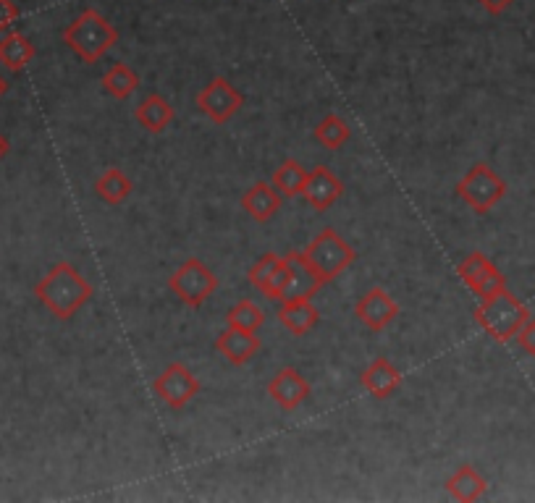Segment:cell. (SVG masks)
I'll list each match as a JSON object with an SVG mask.
<instances>
[{
	"mask_svg": "<svg viewBox=\"0 0 535 503\" xmlns=\"http://www.w3.org/2000/svg\"><path fill=\"white\" fill-rule=\"evenodd\" d=\"M168 289L174 291L184 307H202L218 289V276L200 260V257H187L179 268L168 276Z\"/></svg>",
	"mask_w": 535,
	"mask_h": 503,
	"instance_id": "5",
	"label": "cell"
},
{
	"mask_svg": "<svg viewBox=\"0 0 535 503\" xmlns=\"http://www.w3.org/2000/svg\"><path fill=\"white\" fill-rule=\"evenodd\" d=\"M341 194H344V184L336 176L334 171L328 166H315L313 171L307 173V184L302 189V197L310 207H313L315 213H326L336 202L341 200Z\"/></svg>",
	"mask_w": 535,
	"mask_h": 503,
	"instance_id": "13",
	"label": "cell"
},
{
	"mask_svg": "<svg viewBox=\"0 0 535 503\" xmlns=\"http://www.w3.org/2000/svg\"><path fill=\"white\" fill-rule=\"evenodd\" d=\"M63 42L69 50L87 66H95L108 50L116 48L119 42V29L105 19L95 8H84L69 27L63 29Z\"/></svg>",
	"mask_w": 535,
	"mask_h": 503,
	"instance_id": "2",
	"label": "cell"
},
{
	"mask_svg": "<svg viewBox=\"0 0 535 503\" xmlns=\"http://www.w3.org/2000/svg\"><path fill=\"white\" fill-rule=\"evenodd\" d=\"M247 278H250V283L260 294L281 302V291L286 286V260L281 255H276V252H268V255H263L252 265Z\"/></svg>",
	"mask_w": 535,
	"mask_h": 503,
	"instance_id": "14",
	"label": "cell"
},
{
	"mask_svg": "<svg viewBox=\"0 0 535 503\" xmlns=\"http://www.w3.org/2000/svg\"><path fill=\"white\" fill-rule=\"evenodd\" d=\"M268 396H271L284 412H297V409L313 396V388H310V380L299 373V370L284 367V370H278L271 383H268Z\"/></svg>",
	"mask_w": 535,
	"mask_h": 503,
	"instance_id": "12",
	"label": "cell"
},
{
	"mask_svg": "<svg viewBox=\"0 0 535 503\" xmlns=\"http://www.w3.org/2000/svg\"><path fill=\"white\" fill-rule=\"evenodd\" d=\"M19 21V6L14 0H0V32H8Z\"/></svg>",
	"mask_w": 535,
	"mask_h": 503,
	"instance_id": "28",
	"label": "cell"
},
{
	"mask_svg": "<svg viewBox=\"0 0 535 503\" xmlns=\"http://www.w3.org/2000/svg\"><path fill=\"white\" fill-rule=\"evenodd\" d=\"M307 173L310 171H307V168L302 166L299 160L289 158L276 168L271 184L278 189V194H281V197H286V200H294V197H299V194H302V189H305Z\"/></svg>",
	"mask_w": 535,
	"mask_h": 503,
	"instance_id": "24",
	"label": "cell"
},
{
	"mask_svg": "<svg viewBox=\"0 0 535 503\" xmlns=\"http://www.w3.org/2000/svg\"><path fill=\"white\" fill-rule=\"evenodd\" d=\"M281 202H284V197L268 181H258L242 194V210L258 223L271 221L273 215L281 210Z\"/></svg>",
	"mask_w": 535,
	"mask_h": 503,
	"instance_id": "17",
	"label": "cell"
},
{
	"mask_svg": "<svg viewBox=\"0 0 535 503\" xmlns=\"http://www.w3.org/2000/svg\"><path fill=\"white\" fill-rule=\"evenodd\" d=\"M216 352L221 354L226 362H231V365H247V362L260 352V338L258 333L226 328V331L216 338Z\"/></svg>",
	"mask_w": 535,
	"mask_h": 503,
	"instance_id": "15",
	"label": "cell"
},
{
	"mask_svg": "<svg viewBox=\"0 0 535 503\" xmlns=\"http://www.w3.org/2000/svg\"><path fill=\"white\" fill-rule=\"evenodd\" d=\"M8 90H11V84H8V79H6V76L0 74V97L6 95V92H8Z\"/></svg>",
	"mask_w": 535,
	"mask_h": 503,
	"instance_id": "31",
	"label": "cell"
},
{
	"mask_svg": "<svg viewBox=\"0 0 535 503\" xmlns=\"http://www.w3.org/2000/svg\"><path fill=\"white\" fill-rule=\"evenodd\" d=\"M457 276L462 278L467 289L473 291L475 297L486 299L496 291L507 289V278L496 268L494 262L488 260L483 252H473V255H467L465 260L457 265Z\"/></svg>",
	"mask_w": 535,
	"mask_h": 503,
	"instance_id": "9",
	"label": "cell"
},
{
	"mask_svg": "<svg viewBox=\"0 0 535 503\" xmlns=\"http://www.w3.org/2000/svg\"><path fill=\"white\" fill-rule=\"evenodd\" d=\"M313 137L326 150H341L349 142V137H352V129H349L344 118L336 116V113H328V116H323L318 121V126L313 129Z\"/></svg>",
	"mask_w": 535,
	"mask_h": 503,
	"instance_id": "25",
	"label": "cell"
},
{
	"mask_svg": "<svg viewBox=\"0 0 535 503\" xmlns=\"http://www.w3.org/2000/svg\"><path fill=\"white\" fill-rule=\"evenodd\" d=\"M284 260L286 286L284 291H281V302H284V299H310L326 286V281L320 278V273L313 268V262L307 260L305 252H297V249H294V252L284 255Z\"/></svg>",
	"mask_w": 535,
	"mask_h": 503,
	"instance_id": "10",
	"label": "cell"
},
{
	"mask_svg": "<svg viewBox=\"0 0 535 503\" xmlns=\"http://www.w3.org/2000/svg\"><path fill=\"white\" fill-rule=\"evenodd\" d=\"M307 260L313 262V268L318 270L323 281H334L344 270L357 260V249L347 244L336 234L334 228H323L313 242L305 249Z\"/></svg>",
	"mask_w": 535,
	"mask_h": 503,
	"instance_id": "6",
	"label": "cell"
},
{
	"mask_svg": "<svg viewBox=\"0 0 535 503\" xmlns=\"http://www.w3.org/2000/svg\"><path fill=\"white\" fill-rule=\"evenodd\" d=\"M278 320L294 336H307L320 323V312L310 299H284L278 307Z\"/></svg>",
	"mask_w": 535,
	"mask_h": 503,
	"instance_id": "18",
	"label": "cell"
},
{
	"mask_svg": "<svg viewBox=\"0 0 535 503\" xmlns=\"http://www.w3.org/2000/svg\"><path fill=\"white\" fill-rule=\"evenodd\" d=\"M517 344H520V349L525 354H530V357H535V317H530L528 323L522 325L520 333H517Z\"/></svg>",
	"mask_w": 535,
	"mask_h": 503,
	"instance_id": "27",
	"label": "cell"
},
{
	"mask_svg": "<svg viewBox=\"0 0 535 503\" xmlns=\"http://www.w3.org/2000/svg\"><path fill=\"white\" fill-rule=\"evenodd\" d=\"M355 315L360 317V323L365 328H370L373 333H381L399 317V304L394 302L389 291L381 289V286H373L357 299Z\"/></svg>",
	"mask_w": 535,
	"mask_h": 503,
	"instance_id": "11",
	"label": "cell"
},
{
	"mask_svg": "<svg viewBox=\"0 0 535 503\" xmlns=\"http://www.w3.org/2000/svg\"><path fill=\"white\" fill-rule=\"evenodd\" d=\"M226 323H229V328L258 333L265 323V312L260 310L258 304L250 302V299H242V302H237L231 307L229 315H226Z\"/></svg>",
	"mask_w": 535,
	"mask_h": 503,
	"instance_id": "26",
	"label": "cell"
},
{
	"mask_svg": "<svg viewBox=\"0 0 535 503\" xmlns=\"http://www.w3.org/2000/svg\"><path fill=\"white\" fill-rule=\"evenodd\" d=\"M360 383L370 396H376V399H389V396H394V391L402 386V373L391 365L389 359L378 357L362 370Z\"/></svg>",
	"mask_w": 535,
	"mask_h": 503,
	"instance_id": "16",
	"label": "cell"
},
{
	"mask_svg": "<svg viewBox=\"0 0 535 503\" xmlns=\"http://www.w3.org/2000/svg\"><path fill=\"white\" fill-rule=\"evenodd\" d=\"M35 45L29 40L27 35H21V32H8L3 40H0V66H6L8 71H14L19 74L24 66L32 63L35 58Z\"/></svg>",
	"mask_w": 535,
	"mask_h": 503,
	"instance_id": "21",
	"label": "cell"
},
{
	"mask_svg": "<svg viewBox=\"0 0 535 503\" xmlns=\"http://www.w3.org/2000/svg\"><path fill=\"white\" fill-rule=\"evenodd\" d=\"M475 320L488 336L507 344L520 333V328L530 320V310L509 289H501L491 297L480 299L475 307Z\"/></svg>",
	"mask_w": 535,
	"mask_h": 503,
	"instance_id": "3",
	"label": "cell"
},
{
	"mask_svg": "<svg viewBox=\"0 0 535 503\" xmlns=\"http://www.w3.org/2000/svg\"><path fill=\"white\" fill-rule=\"evenodd\" d=\"M132 192V179H129L124 171H119V168H108V171H103V176L95 181V194H98L105 205H121V202L129 200V194Z\"/></svg>",
	"mask_w": 535,
	"mask_h": 503,
	"instance_id": "22",
	"label": "cell"
},
{
	"mask_svg": "<svg viewBox=\"0 0 535 503\" xmlns=\"http://www.w3.org/2000/svg\"><path fill=\"white\" fill-rule=\"evenodd\" d=\"M197 108H200L202 116H208L216 126H226L244 108V95L226 76H213L197 92Z\"/></svg>",
	"mask_w": 535,
	"mask_h": 503,
	"instance_id": "7",
	"label": "cell"
},
{
	"mask_svg": "<svg viewBox=\"0 0 535 503\" xmlns=\"http://www.w3.org/2000/svg\"><path fill=\"white\" fill-rule=\"evenodd\" d=\"M446 490H449V496L457 498V501L473 503V501H478V498L486 496L488 483H486V477L480 475L473 464H462V467H459L457 472L449 477V480H446Z\"/></svg>",
	"mask_w": 535,
	"mask_h": 503,
	"instance_id": "20",
	"label": "cell"
},
{
	"mask_svg": "<svg viewBox=\"0 0 535 503\" xmlns=\"http://www.w3.org/2000/svg\"><path fill=\"white\" fill-rule=\"evenodd\" d=\"M8 152H11V145H8V139L3 137V134H0V160L6 158Z\"/></svg>",
	"mask_w": 535,
	"mask_h": 503,
	"instance_id": "30",
	"label": "cell"
},
{
	"mask_svg": "<svg viewBox=\"0 0 535 503\" xmlns=\"http://www.w3.org/2000/svg\"><path fill=\"white\" fill-rule=\"evenodd\" d=\"M139 74L129 63H113L103 74V90L116 100H129L139 90Z\"/></svg>",
	"mask_w": 535,
	"mask_h": 503,
	"instance_id": "23",
	"label": "cell"
},
{
	"mask_svg": "<svg viewBox=\"0 0 535 503\" xmlns=\"http://www.w3.org/2000/svg\"><path fill=\"white\" fill-rule=\"evenodd\" d=\"M478 3L486 8L491 16H499V14H504V11L515 3V0H478Z\"/></svg>",
	"mask_w": 535,
	"mask_h": 503,
	"instance_id": "29",
	"label": "cell"
},
{
	"mask_svg": "<svg viewBox=\"0 0 535 503\" xmlns=\"http://www.w3.org/2000/svg\"><path fill=\"white\" fill-rule=\"evenodd\" d=\"M200 380L197 375L181 362H171L163 373L155 378L153 391L168 409H184L189 401L200 393Z\"/></svg>",
	"mask_w": 535,
	"mask_h": 503,
	"instance_id": "8",
	"label": "cell"
},
{
	"mask_svg": "<svg viewBox=\"0 0 535 503\" xmlns=\"http://www.w3.org/2000/svg\"><path fill=\"white\" fill-rule=\"evenodd\" d=\"M507 194V181L488 163H475L470 171L457 181V197L478 215L491 213Z\"/></svg>",
	"mask_w": 535,
	"mask_h": 503,
	"instance_id": "4",
	"label": "cell"
},
{
	"mask_svg": "<svg viewBox=\"0 0 535 503\" xmlns=\"http://www.w3.org/2000/svg\"><path fill=\"white\" fill-rule=\"evenodd\" d=\"M134 118H137V124L150 131V134H160V131L171 126V121L176 118V111L166 97L153 92V95H147L145 100L137 105Z\"/></svg>",
	"mask_w": 535,
	"mask_h": 503,
	"instance_id": "19",
	"label": "cell"
},
{
	"mask_svg": "<svg viewBox=\"0 0 535 503\" xmlns=\"http://www.w3.org/2000/svg\"><path fill=\"white\" fill-rule=\"evenodd\" d=\"M35 297L53 317L71 320L82 310L84 304L95 297V289H92V283L71 262H56L35 283Z\"/></svg>",
	"mask_w": 535,
	"mask_h": 503,
	"instance_id": "1",
	"label": "cell"
}]
</instances>
